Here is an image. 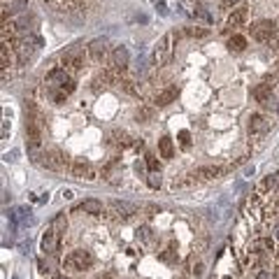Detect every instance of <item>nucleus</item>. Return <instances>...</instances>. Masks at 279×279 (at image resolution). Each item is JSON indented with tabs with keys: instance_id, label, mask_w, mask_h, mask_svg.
Returning a JSON list of instances; mask_svg holds the SVG:
<instances>
[{
	"instance_id": "f257e3e1",
	"label": "nucleus",
	"mask_w": 279,
	"mask_h": 279,
	"mask_svg": "<svg viewBox=\"0 0 279 279\" xmlns=\"http://www.w3.org/2000/svg\"><path fill=\"white\" fill-rule=\"evenodd\" d=\"M63 265L68 268V270H75V272L89 270V268L93 265V254L91 251H86V249H75L65 256Z\"/></svg>"
},
{
	"instance_id": "f03ea898",
	"label": "nucleus",
	"mask_w": 279,
	"mask_h": 279,
	"mask_svg": "<svg viewBox=\"0 0 279 279\" xmlns=\"http://www.w3.org/2000/svg\"><path fill=\"white\" fill-rule=\"evenodd\" d=\"M172 42H175V33H165L161 40H158L156 49H154V63L158 68H163V65L170 63L172 58Z\"/></svg>"
},
{
	"instance_id": "7ed1b4c3",
	"label": "nucleus",
	"mask_w": 279,
	"mask_h": 279,
	"mask_svg": "<svg viewBox=\"0 0 279 279\" xmlns=\"http://www.w3.org/2000/svg\"><path fill=\"white\" fill-rule=\"evenodd\" d=\"M251 37L256 40V42H270L275 40V33H277V23L272 21V19H261L251 26Z\"/></svg>"
},
{
	"instance_id": "20e7f679",
	"label": "nucleus",
	"mask_w": 279,
	"mask_h": 279,
	"mask_svg": "<svg viewBox=\"0 0 279 279\" xmlns=\"http://www.w3.org/2000/svg\"><path fill=\"white\" fill-rule=\"evenodd\" d=\"M42 165L44 168H49V170H63V168L70 170V161H68V156H65L61 149H56V147H51V149H47L42 154Z\"/></svg>"
},
{
	"instance_id": "39448f33",
	"label": "nucleus",
	"mask_w": 279,
	"mask_h": 279,
	"mask_svg": "<svg viewBox=\"0 0 279 279\" xmlns=\"http://www.w3.org/2000/svg\"><path fill=\"white\" fill-rule=\"evenodd\" d=\"M70 172H72V177H77V179H89V182H95V179H98V170H95V168H91L84 158L72 161V163H70Z\"/></svg>"
},
{
	"instance_id": "423d86ee",
	"label": "nucleus",
	"mask_w": 279,
	"mask_h": 279,
	"mask_svg": "<svg viewBox=\"0 0 279 279\" xmlns=\"http://www.w3.org/2000/svg\"><path fill=\"white\" fill-rule=\"evenodd\" d=\"M107 209H109V214L114 216V219H119V221H126V219H130L133 214H137V207H135V205L123 202V200H112Z\"/></svg>"
},
{
	"instance_id": "0eeeda50",
	"label": "nucleus",
	"mask_w": 279,
	"mask_h": 279,
	"mask_svg": "<svg viewBox=\"0 0 279 279\" xmlns=\"http://www.w3.org/2000/svg\"><path fill=\"white\" fill-rule=\"evenodd\" d=\"M63 68L70 72H77L84 68V54L79 47H72L70 51H65L63 54Z\"/></svg>"
},
{
	"instance_id": "6e6552de",
	"label": "nucleus",
	"mask_w": 279,
	"mask_h": 279,
	"mask_svg": "<svg viewBox=\"0 0 279 279\" xmlns=\"http://www.w3.org/2000/svg\"><path fill=\"white\" fill-rule=\"evenodd\" d=\"M68 79H70V75H68V70H65V68H54V70L44 77V84H47V89H49V91H56V89H61Z\"/></svg>"
},
{
	"instance_id": "1a4fd4ad",
	"label": "nucleus",
	"mask_w": 279,
	"mask_h": 279,
	"mask_svg": "<svg viewBox=\"0 0 279 279\" xmlns=\"http://www.w3.org/2000/svg\"><path fill=\"white\" fill-rule=\"evenodd\" d=\"M268 128H270L268 116H263V114H251L249 116V135L261 137V135H265V133H268Z\"/></svg>"
},
{
	"instance_id": "9d476101",
	"label": "nucleus",
	"mask_w": 279,
	"mask_h": 279,
	"mask_svg": "<svg viewBox=\"0 0 279 279\" xmlns=\"http://www.w3.org/2000/svg\"><path fill=\"white\" fill-rule=\"evenodd\" d=\"M89 58H91L93 63H102L107 58V42L105 40H93L89 44Z\"/></svg>"
},
{
	"instance_id": "9b49d317",
	"label": "nucleus",
	"mask_w": 279,
	"mask_h": 279,
	"mask_svg": "<svg viewBox=\"0 0 279 279\" xmlns=\"http://www.w3.org/2000/svg\"><path fill=\"white\" fill-rule=\"evenodd\" d=\"M128 49L126 47H116L114 51H112V68L116 70V75H121L123 70H126V65H128Z\"/></svg>"
},
{
	"instance_id": "f8f14e48",
	"label": "nucleus",
	"mask_w": 279,
	"mask_h": 279,
	"mask_svg": "<svg viewBox=\"0 0 279 279\" xmlns=\"http://www.w3.org/2000/svg\"><path fill=\"white\" fill-rule=\"evenodd\" d=\"M44 254H56L58 251V233L54 228H49L47 233L42 235V242H40Z\"/></svg>"
},
{
	"instance_id": "ddd939ff",
	"label": "nucleus",
	"mask_w": 279,
	"mask_h": 279,
	"mask_svg": "<svg viewBox=\"0 0 279 279\" xmlns=\"http://www.w3.org/2000/svg\"><path fill=\"white\" fill-rule=\"evenodd\" d=\"M114 75H116L114 68H112V70L100 72V75H95V79H93V91H102V89L112 86L114 84Z\"/></svg>"
},
{
	"instance_id": "4468645a",
	"label": "nucleus",
	"mask_w": 279,
	"mask_h": 279,
	"mask_svg": "<svg viewBox=\"0 0 279 279\" xmlns=\"http://www.w3.org/2000/svg\"><path fill=\"white\" fill-rule=\"evenodd\" d=\"M244 21H247V7L240 5V7H235L233 12H230L228 21H226V28H240Z\"/></svg>"
},
{
	"instance_id": "2eb2a0df",
	"label": "nucleus",
	"mask_w": 279,
	"mask_h": 279,
	"mask_svg": "<svg viewBox=\"0 0 279 279\" xmlns=\"http://www.w3.org/2000/svg\"><path fill=\"white\" fill-rule=\"evenodd\" d=\"M193 175L198 179H216V177H221L223 175V168L221 165H200Z\"/></svg>"
},
{
	"instance_id": "dca6fc26",
	"label": "nucleus",
	"mask_w": 279,
	"mask_h": 279,
	"mask_svg": "<svg viewBox=\"0 0 279 279\" xmlns=\"http://www.w3.org/2000/svg\"><path fill=\"white\" fill-rule=\"evenodd\" d=\"M177 95H179L177 86H168L165 91L156 93V105H158V107H165V105H170L172 100H177Z\"/></svg>"
},
{
	"instance_id": "f3484780",
	"label": "nucleus",
	"mask_w": 279,
	"mask_h": 279,
	"mask_svg": "<svg viewBox=\"0 0 279 279\" xmlns=\"http://www.w3.org/2000/svg\"><path fill=\"white\" fill-rule=\"evenodd\" d=\"M135 119L142 123H151L156 119V109L149 107V105H140V107L135 109Z\"/></svg>"
},
{
	"instance_id": "a211bd4d",
	"label": "nucleus",
	"mask_w": 279,
	"mask_h": 279,
	"mask_svg": "<svg viewBox=\"0 0 279 279\" xmlns=\"http://www.w3.org/2000/svg\"><path fill=\"white\" fill-rule=\"evenodd\" d=\"M277 188H279V172H270V175L261 182V191H265V193L270 195L272 191H277Z\"/></svg>"
},
{
	"instance_id": "6ab92c4d",
	"label": "nucleus",
	"mask_w": 279,
	"mask_h": 279,
	"mask_svg": "<svg viewBox=\"0 0 279 279\" xmlns=\"http://www.w3.org/2000/svg\"><path fill=\"white\" fill-rule=\"evenodd\" d=\"M82 212H86V214H93V216H100L102 214V202L93 200V198H89V200H84L82 205Z\"/></svg>"
},
{
	"instance_id": "aec40b11",
	"label": "nucleus",
	"mask_w": 279,
	"mask_h": 279,
	"mask_svg": "<svg viewBox=\"0 0 279 279\" xmlns=\"http://www.w3.org/2000/svg\"><path fill=\"white\" fill-rule=\"evenodd\" d=\"M270 93H272V89H268V86L261 82V84L254 89V98H256L261 105H268V102H270Z\"/></svg>"
},
{
	"instance_id": "412c9836",
	"label": "nucleus",
	"mask_w": 279,
	"mask_h": 279,
	"mask_svg": "<svg viewBox=\"0 0 279 279\" xmlns=\"http://www.w3.org/2000/svg\"><path fill=\"white\" fill-rule=\"evenodd\" d=\"M158 151H161V156L165 158V161H170L172 158V140L170 137H161V140H158Z\"/></svg>"
},
{
	"instance_id": "4be33fe9",
	"label": "nucleus",
	"mask_w": 279,
	"mask_h": 279,
	"mask_svg": "<svg viewBox=\"0 0 279 279\" xmlns=\"http://www.w3.org/2000/svg\"><path fill=\"white\" fill-rule=\"evenodd\" d=\"M228 49L233 51V54H240V51L247 49V40H244L242 35H233L228 40Z\"/></svg>"
},
{
	"instance_id": "5701e85b",
	"label": "nucleus",
	"mask_w": 279,
	"mask_h": 279,
	"mask_svg": "<svg viewBox=\"0 0 279 279\" xmlns=\"http://www.w3.org/2000/svg\"><path fill=\"white\" fill-rule=\"evenodd\" d=\"M54 230H56L58 235L68 230V219H65V214H63V212H61V214H58L56 219H54Z\"/></svg>"
},
{
	"instance_id": "b1692460",
	"label": "nucleus",
	"mask_w": 279,
	"mask_h": 279,
	"mask_svg": "<svg viewBox=\"0 0 279 279\" xmlns=\"http://www.w3.org/2000/svg\"><path fill=\"white\" fill-rule=\"evenodd\" d=\"M147 168H149L151 172H161V165H158V161H156L154 154H147Z\"/></svg>"
},
{
	"instance_id": "393cba45",
	"label": "nucleus",
	"mask_w": 279,
	"mask_h": 279,
	"mask_svg": "<svg viewBox=\"0 0 279 279\" xmlns=\"http://www.w3.org/2000/svg\"><path fill=\"white\" fill-rule=\"evenodd\" d=\"M277 82H279V72H272V75H268V77L263 79V84L268 86V89H275V86H277Z\"/></svg>"
},
{
	"instance_id": "a878e982",
	"label": "nucleus",
	"mask_w": 279,
	"mask_h": 279,
	"mask_svg": "<svg viewBox=\"0 0 279 279\" xmlns=\"http://www.w3.org/2000/svg\"><path fill=\"white\" fill-rule=\"evenodd\" d=\"M75 89H77V82H75V79H68V82H65V84L63 86H61V91H63V93H68V95H70V93L72 91H75Z\"/></svg>"
},
{
	"instance_id": "bb28decb",
	"label": "nucleus",
	"mask_w": 279,
	"mask_h": 279,
	"mask_svg": "<svg viewBox=\"0 0 279 279\" xmlns=\"http://www.w3.org/2000/svg\"><path fill=\"white\" fill-rule=\"evenodd\" d=\"M193 16H198V19H202V21H209L212 16H209V12L205 7H195L193 9Z\"/></svg>"
},
{
	"instance_id": "cd10ccee",
	"label": "nucleus",
	"mask_w": 279,
	"mask_h": 279,
	"mask_svg": "<svg viewBox=\"0 0 279 279\" xmlns=\"http://www.w3.org/2000/svg\"><path fill=\"white\" fill-rule=\"evenodd\" d=\"M186 35H191V37H207V30H205V28H188V30H186Z\"/></svg>"
},
{
	"instance_id": "c85d7f7f",
	"label": "nucleus",
	"mask_w": 279,
	"mask_h": 279,
	"mask_svg": "<svg viewBox=\"0 0 279 279\" xmlns=\"http://www.w3.org/2000/svg\"><path fill=\"white\" fill-rule=\"evenodd\" d=\"M149 186L151 188H158V186H161V172H151L149 175Z\"/></svg>"
},
{
	"instance_id": "c756f323",
	"label": "nucleus",
	"mask_w": 279,
	"mask_h": 279,
	"mask_svg": "<svg viewBox=\"0 0 279 279\" xmlns=\"http://www.w3.org/2000/svg\"><path fill=\"white\" fill-rule=\"evenodd\" d=\"M116 84H121V89L126 93H137L135 91V86H133V82H130V79H123V82H116Z\"/></svg>"
},
{
	"instance_id": "7c9ffc66",
	"label": "nucleus",
	"mask_w": 279,
	"mask_h": 279,
	"mask_svg": "<svg viewBox=\"0 0 279 279\" xmlns=\"http://www.w3.org/2000/svg\"><path fill=\"white\" fill-rule=\"evenodd\" d=\"M179 142H182V147H188L191 144V133L188 130H182L179 133Z\"/></svg>"
},
{
	"instance_id": "2f4dec72",
	"label": "nucleus",
	"mask_w": 279,
	"mask_h": 279,
	"mask_svg": "<svg viewBox=\"0 0 279 279\" xmlns=\"http://www.w3.org/2000/svg\"><path fill=\"white\" fill-rule=\"evenodd\" d=\"M256 279H277L272 270H256Z\"/></svg>"
},
{
	"instance_id": "473e14b6",
	"label": "nucleus",
	"mask_w": 279,
	"mask_h": 279,
	"mask_svg": "<svg viewBox=\"0 0 279 279\" xmlns=\"http://www.w3.org/2000/svg\"><path fill=\"white\" fill-rule=\"evenodd\" d=\"M161 261H165V263H172V261H175V249H165L163 254H161Z\"/></svg>"
},
{
	"instance_id": "72a5a7b5",
	"label": "nucleus",
	"mask_w": 279,
	"mask_h": 279,
	"mask_svg": "<svg viewBox=\"0 0 279 279\" xmlns=\"http://www.w3.org/2000/svg\"><path fill=\"white\" fill-rule=\"evenodd\" d=\"M140 235H142V240H144V242H149V240H151L149 228H142V230H140Z\"/></svg>"
},
{
	"instance_id": "f704fd0d",
	"label": "nucleus",
	"mask_w": 279,
	"mask_h": 279,
	"mask_svg": "<svg viewBox=\"0 0 279 279\" xmlns=\"http://www.w3.org/2000/svg\"><path fill=\"white\" fill-rule=\"evenodd\" d=\"M147 212H149V216H154L156 212H161V207H158V205H149V207H147Z\"/></svg>"
},
{
	"instance_id": "c9c22d12",
	"label": "nucleus",
	"mask_w": 279,
	"mask_h": 279,
	"mask_svg": "<svg viewBox=\"0 0 279 279\" xmlns=\"http://www.w3.org/2000/svg\"><path fill=\"white\" fill-rule=\"evenodd\" d=\"M95 279H116V275H112V272H105V275H98Z\"/></svg>"
},
{
	"instance_id": "e433bc0d",
	"label": "nucleus",
	"mask_w": 279,
	"mask_h": 279,
	"mask_svg": "<svg viewBox=\"0 0 279 279\" xmlns=\"http://www.w3.org/2000/svg\"><path fill=\"white\" fill-rule=\"evenodd\" d=\"M63 198H65V200H70V198H72V191H70V188H65V191H63Z\"/></svg>"
},
{
	"instance_id": "4c0bfd02",
	"label": "nucleus",
	"mask_w": 279,
	"mask_h": 279,
	"mask_svg": "<svg viewBox=\"0 0 279 279\" xmlns=\"http://www.w3.org/2000/svg\"><path fill=\"white\" fill-rule=\"evenodd\" d=\"M272 272H275V277L279 279V265H277V268H275V270H272Z\"/></svg>"
},
{
	"instance_id": "58836bf2",
	"label": "nucleus",
	"mask_w": 279,
	"mask_h": 279,
	"mask_svg": "<svg viewBox=\"0 0 279 279\" xmlns=\"http://www.w3.org/2000/svg\"><path fill=\"white\" fill-rule=\"evenodd\" d=\"M275 237H277V240H279V226H277V233H275Z\"/></svg>"
},
{
	"instance_id": "ea45409f",
	"label": "nucleus",
	"mask_w": 279,
	"mask_h": 279,
	"mask_svg": "<svg viewBox=\"0 0 279 279\" xmlns=\"http://www.w3.org/2000/svg\"><path fill=\"white\" fill-rule=\"evenodd\" d=\"M58 279H68V277H58Z\"/></svg>"
},
{
	"instance_id": "a19ab883",
	"label": "nucleus",
	"mask_w": 279,
	"mask_h": 279,
	"mask_svg": "<svg viewBox=\"0 0 279 279\" xmlns=\"http://www.w3.org/2000/svg\"><path fill=\"white\" fill-rule=\"evenodd\" d=\"M223 279H233V277H223Z\"/></svg>"
},
{
	"instance_id": "79ce46f5",
	"label": "nucleus",
	"mask_w": 279,
	"mask_h": 279,
	"mask_svg": "<svg viewBox=\"0 0 279 279\" xmlns=\"http://www.w3.org/2000/svg\"><path fill=\"white\" fill-rule=\"evenodd\" d=\"M56 279H58V277H56Z\"/></svg>"
}]
</instances>
